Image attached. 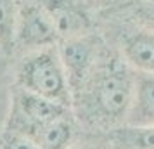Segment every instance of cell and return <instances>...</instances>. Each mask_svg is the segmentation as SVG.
<instances>
[{"instance_id":"cell-8","label":"cell","mask_w":154,"mask_h":149,"mask_svg":"<svg viewBox=\"0 0 154 149\" xmlns=\"http://www.w3.org/2000/svg\"><path fill=\"white\" fill-rule=\"evenodd\" d=\"M125 125L154 127V75L137 73L132 107Z\"/></svg>"},{"instance_id":"cell-3","label":"cell","mask_w":154,"mask_h":149,"mask_svg":"<svg viewBox=\"0 0 154 149\" xmlns=\"http://www.w3.org/2000/svg\"><path fill=\"white\" fill-rule=\"evenodd\" d=\"M69 113H73V109L64 104L28 92L21 87H14L5 128L31 137L43 125Z\"/></svg>"},{"instance_id":"cell-2","label":"cell","mask_w":154,"mask_h":149,"mask_svg":"<svg viewBox=\"0 0 154 149\" xmlns=\"http://www.w3.org/2000/svg\"><path fill=\"white\" fill-rule=\"evenodd\" d=\"M16 87L73 109L69 80L56 47L31 50L16 68Z\"/></svg>"},{"instance_id":"cell-4","label":"cell","mask_w":154,"mask_h":149,"mask_svg":"<svg viewBox=\"0 0 154 149\" xmlns=\"http://www.w3.org/2000/svg\"><path fill=\"white\" fill-rule=\"evenodd\" d=\"M106 47H107V43L99 35H95V31L83 36L61 40L57 43V50H59L61 61L64 64L73 95L80 90L85 80L90 76V73L97 66L100 56L104 54Z\"/></svg>"},{"instance_id":"cell-7","label":"cell","mask_w":154,"mask_h":149,"mask_svg":"<svg viewBox=\"0 0 154 149\" xmlns=\"http://www.w3.org/2000/svg\"><path fill=\"white\" fill-rule=\"evenodd\" d=\"M118 49L137 73L154 75V29L133 26L119 33Z\"/></svg>"},{"instance_id":"cell-9","label":"cell","mask_w":154,"mask_h":149,"mask_svg":"<svg viewBox=\"0 0 154 149\" xmlns=\"http://www.w3.org/2000/svg\"><path fill=\"white\" fill-rule=\"evenodd\" d=\"M116 149H154V127L121 125L104 134H92Z\"/></svg>"},{"instance_id":"cell-12","label":"cell","mask_w":154,"mask_h":149,"mask_svg":"<svg viewBox=\"0 0 154 149\" xmlns=\"http://www.w3.org/2000/svg\"><path fill=\"white\" fill-rule=\"evenodd\" d=\"M126 7L146 26L154 24V0H126Z\"/></svg>"},{"instance_id":"cell-13","label":"cell","mask_w":154,"mask_h":149,"mask_svg":"<svg viewBox=\"0 0 154 149\" xmlns=\"http://www.w3.org/2000/svg\"><path fill=\"white\" fill-rule=\"evenodd\" d=\"M69 149H116V147H112L109 144L99 141L95 137H90L88 141H85V142H75Z\"/></svg>"},{"instance_id":"cell-14","label":"cell","mask_w":154,"mask_h":149,"mask_svg":"<svg viewBox=\"0 0 154 149\" xmlns=\"http://www.w3.org/2000/svg\"><path fill=\"white\" fill-rule=\"evenodd\" d=\"M94 2H97L100 7H106V5H109V4H112L114 0H94Z\"/></svg>"},{"instance_id":"cell-1","label":"cell","mask_w":154,"mask_h":149,"mask_svg":"<svg viewBox=\"0 0 154 149\" xmlns=\"http://www.w3.org/2000/svg\"><path fill=\"white\" fill-rule=\"evenodd\" d=\"M137 71L118 47L107 45L97 66L73 95L76 121L92 134H104L125 125L132 107Z\"/></svg>"},{"instance_id":"cell-10","label":"cell","mask_w":154,"mask_h":149,"mask_svg":"<svg viewBox=\"0 0 154 149\" xmlns=\"http://www.w3.org/2000/svg\"><path fill=\"white\" fill-rule=\"evenodd\" d=\"M21 0H0V47L16 45V26Z\"/></svg>"},{"instance_id":"cell-6","label":"cell","mask_w":154,"mask_h":149,"mask_svg":"<svg viewBox=\"0 0 154 149\" xmlns=\"http://www.w3.org/2000/svg\"><path fill=\"white\" fill-rule=\"evenodd\" d=\"M47 9L61 40L94 33L95 21L87 5L88 0H40Z\"/></svg>"},{"instance_id":"cell-11","label":"cell","mask_w":154,"mask_h":149,"mask_svg":"<svg viewBox=\"0 0 154 149\" xmlns=\"http://www.w3.org/2000/svg\"><path fill=\"white\" fill-rule=\"evenodd\" d=\"M0 149H42L31 137L4 128L0 135Z\"/></svg>"},{"instance_id":"cell-5","label":"cell","mask_w":154,"mask_h":149,"mask_svg":"<svg viewBox=\"0 0 154 149\" xmlns=\"http://www.w3.org/2000/svg\"><path fill=\"white\" fill-rule=\"evenodd\" d=\"M59 35L42 2L23 0L19 4V16L16 26V45L31 52L38 49L56 47Z\"/></svg>"}]
</instances>
